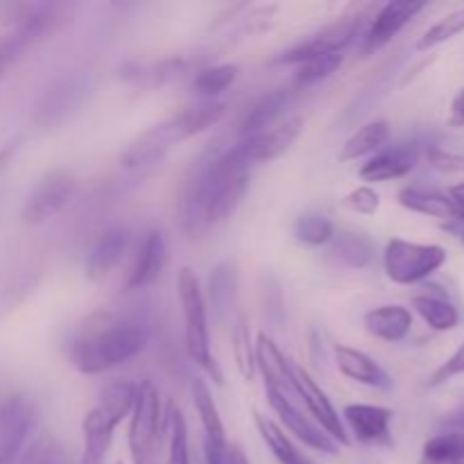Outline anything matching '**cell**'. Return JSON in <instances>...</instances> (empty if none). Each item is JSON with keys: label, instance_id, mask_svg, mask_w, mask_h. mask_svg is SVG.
<instances>
[{"label": "cell", "instance_id": "43", "mask_svg": "<svg viewBox=\"0 0 464 464\" xmlns=\"http://www.w3.org/2000/svg\"><path fill=\"white\" fill-rule=\"evenodd\" d=\"M451 125L464 127V91H460L451 102Z\"/></svg>", "mask_w": 464, "mask_h": 464}, {"label": "cell", "instance_id": "18", "mask_svg": "<svg viewBox=\"0 0 464 464\" xmlns=\"http://www.w3.org/2000/svg\"><path fill=\"white\" fill-rule=\"evenodd\" d=\"M168 263V238L161 229L145 231L139 249H136L134 263L127 275V290H143L152 285L163 275Z\"/></svg>", "mask_w": 464, "mask_h": 464}, {"label": "cell", "instance_id": "41", "mask_svg": "<svg viewBox=\"0 0 464 464\" xmlns=\"http://www.w3.org/2000/svg\"><path fill=\"white\" fill-rule=\"evenodd\" d=\"M460 374H464V343L458 347V352L453 353L447 362H442V367L430 376L429 388H438V385L447 383V381L456 379V376Z\"/></svg>", "mask_w": 464, "mask_h": 464}, {"label": "cell", "instance_id": "46", "mask_svg": "<svg viewBox=\"0 0 464 464\" xmlns=\"http://www.w3.org/2000/svg\"><path fill=\"white\" fill-rule=\"evenodd\" d=\"M229 462L231 464H249L247 456L243 453V449L238 444H231V451H229Z\"/></svg>", "mask_w": 464, "mask_h": 464}, {"label": "cell", "instance_id": "23", "mask_svg": "<svg viewBox=\"0 0 464 464\" xmlns=\"http://www.w3.org/2000/svg\"><path fill=\"white\" fill-rule=\"evenodd\" d=\"M399 204L406 207L408 211L421 213V216H430L438 218V220L447 222L460 220L464 218L460 211H458L456 204L451 202L449 195H444L442 190L430 188V186H420V184H411L406 188L399 190Z\"/></svg>", "mask_w": 464, "mask_h": 464}, {"label": "cell", "instance_id": "30", "mask_svg": "<svg viewBox=\"0 0 464 464\" xmlns=\"http://www.w3.org/2000/svg\"><path fill=\"white\" fill-rule=\"evenodd\" d=\"M236 288H238V275H236V267L231 263H220L216 266V270L208 276V299H211V306L216 311V315L225 317V313L229 311L231 304H234Z\"/></svg>", "mask_w": 464, "mask_h": 464}, {"label": "cell", "instance_id": "47", "mask_svg": "<svg viewBox=\"0 0 464 464\" xmlns=\"http://www.w3.org/2000/svg\"><path fill=\"white\" fill-rule=\"evenodd\" d=\"M118 464H121V462H118Z\"/></svg>", "mask_w": 464, "mask_h": 464}, {"label": "cell", "instance_id": "9", "mask_svg": "<svg viewBox=\"0 0 464 464\" xmlns=\"http://www.w3.org/2000/svg\"><path fill=\"white\" fill-rule=\"evenodd\" d=\"M361 14L358 16H344L340 21L331 23V25L322 27L315 34L306 36L299 44L284 50L275 59V63H281V66H297V63L306 62V59L320 57V54L344 53V48L356 39L358 30H361Z\"/></svg>", "mask_w": 464, "mask_h": 464}, {"label": "cell", "instance_id": "38", "mask_svg": "<svg viewBox=\"0 0 464 464\" xmlns=\"http://www.w3.org/2000/svg\"><path fill=\"white\" fill-rule=\"evenodd\" d=\"M18 464H66V456L53 435H41L25 453H21Z\"/></svg>", "mask_w": 464, "mask_h": 464}, {"label": "cell", "instance_id": "1", "mask_svg": "<svg viewBox=\"0 0 464 464\" xmlns=\"http://www.w3.org/2000/svg\"><path fill=\"white\" fill-rule=\"evenodd\" d=\"M247 188L249 163L240 145L208 150L193 163L181 188V225L190 236L222 225L234 216Z\"/></svg>", "mask_w": 464, "mask_h": 464}, {"label": "cell", "instance_id": "11", "mask_svg": "<svg viewBox=\"0 0 464 464\" xmlns=\"http://www.w3.org/2000/svg\"><path fill=\"white\" fill-rule=\"evenodd\" d=\"M293 376L304 408H306L308 415L313 417V421H315L338 447H349L352 440H349L347 429L343 426V420H340L338 411L334 408L331 399L326 397L324 390L315 383V379H313L304 367L293 365Z\"/></svg>", "mask_w": 464, "mask_h": 464}, {"label": "cell", "instance_id": "15", "mask_svg": "<svg viewBox=\"0 0 464 464\" xmlns=\"http://www.w3.org/2000/svg\"><path fill=\"white\" fill-rule=\"evenodd\" d=\"M267 401H270L272 411L279 415V420L284 421L285 429L293 435H297L299 442H304L306 447L315 449V451L326 453V456H335L340 451L338 444L320 429V426L313 421V417L308 415L304 403L290 401V399L279 397V394L267 392Z\"/></svg>", "mask_w": 464, "mask_h": 464}, {"label": "cell", "instance_id": "20", "mask_svg": "<svg viewBox=\"0 0 464 464\" xmlns=\"http://www.w3.org/2000/svg\"><path fill=\"white\" fill-rule=\"evenodd\" d=\"M130 247V231L122 225L107 227L86 252V279L102 281L121 263Z\"/></svg>", "mask_w": 464, "mask_h": 464}, {"label": "cell", "instance_id": "19", "mask_svg": "<svg viewBox=\"0 0 464 464\" xmlns=\"http://www.w3.org/2000/svg\"><path fill=\"white\" fill-rule=\"evenodd\" d=\"M420 157L421 148L415 140L381 148L379 152L367 159V163H362L361 177L365 181L399 179V177H406L415 170V166L420 163Z\"/></svg>", "mask_w": 464, "mask_h": 464}, {"label": "cell", "instance_id": "17", "mask_svg": "<svg viewBox=\"0 0 464 464\" xmlns=\"http://www.w3.org/2000/svg\"><path fill=\"white\" fill-rule=\"evenodd\" d=\"M304 130V121L299 116L285 118L284 122H276L270 130L261 131L256 136H249V139H240L238 145L243 150L245 159H247L249 166L263 161H272V159L281 157L285 150H290V145L299 139Z\"/></svg>", "mask_w": 464, "mask_h": 464}, {"label": "cell", "instance_id": "24", "mask_svg": "<svg viewBox=\"0 0 464 464\" xmlns=\"http://www.w3.org/2000/svg\"><path fill=\"white\" fill-rule=\"evenodd\" d=\"M362 324H365L367 334L383 343H401L411 334L412 315L408 308L399 306V304H385V306L367 311Z\"/></svg>", "mask_w": 464, "mask_h": 464}, {"label": "cell", "instance_id": "27", "mask_svg": "<svg viewBox=\"0 0 464 464\" xmlns=\"http://www.w3.org/2000/svg\"><path fill=\"white\" fill-rule=\"evenodd\" d=\"M331 254L347 267H367L374 258V245L365 234L358 231H340L331 240Z\"/></svg>", "mask_w": 464, "mask_h": 464}, {"label": "cell", "instance_id": "28", "mask_svg": "<svg viewBox=\"0 0 464 464\" xmlns=\"http://www.w3.org/2000/svg\"><path fill=\"white\" fill-rule=\"evenodd\" d=\"M390 139V125L388 121H372L362 125L347 143L343 145L340 152V161H353V159L367 157V154H376Z\"/></svg>", "mask_w": 464, "mask_h": 464}, {"label": "cell", "instance_id": "25", "mask_svg": "<svg viewBox=\"0 0 464 464\" xmlns=\"http://www.w3.org/2000/svg\"><path fill=\"white\" fill-rule=\"evenodd\" d=\"M254 424H256L258 435H261L263 442L267 444L272 456H275L281 464H311V460L290 442L288 435H285L284 430H281V426L276 424V421H272L270 417L261 415V412H254Z\"/></svg>", "mask_w": 464, "mask_h": 464}, {"label": "cell", "instance_id": "37", "mask_svg": "<svg viewBox=\"0 0 464 464\" xmlns=\"http://www.w3.org/2000/svg\"><path fill=\"white\" fill-rule=\"evenodd\" d=\"M462 32H464V7L447 14L442 21H438L435 25H430L429 30L421 34V39L417 41L415 48L420 50V53H426V50H433V48H438V45L447 44V41H451L453 36L462 34Z\"/></svg>", "mask_w": 464, "mask_h": 464}, {"label": "cell", "instance_id": "10", "mask_svg": "<svg viewBox=\"0 0 464 464\" xmlns=\"http://www.w3.org/2000/svg\"><path fill=\"white\" fill-rule=\"evenodd\" d=\"M36 424V408L21 394L0 399V464H14Z\"/></svg>", "mask_w": 464, "mask_h": 464}, {"label": "cell", "instance_id": "29", "mask_svg": "<svg viewBox=\"0 0 464 464\" xmlns=\"http://www.w3.org/2000/svg\"><path fill=\"white\" fill-rule=\"evenodd\" d=\"M238 77V66L234 63H213V66H204L195 72L193 77V91L207 100H213L216 95L225 93Z\"/></svg>", "mask_w": 464, "mask_h": 464}, {"label": "cell", "instance_id": "45", "mask_svg": "<svg viewBox=\"0 0 464 464\" xmlns=\"http://www.w3.org/2000/svg\"><path fill=\"white\" fill-rule=\"evenodd\" d=\"M444 229L449 231V234L451 236H456L458 240H460L462 243V247H464V218H460V220H453V222H447V225H442Z\"/></svg>", "mask_w": 464, "mask_h": 464}, {"label": "cell", "instance_id": "5", "mask_svg": "<svg viewBox=\"0 0 464 464\" xmlns=\"http://www.w3.org/2000/svg\"><path fill=\"white\" fill-rule=\"evenodd\" d=\"M177 290H179V304L184 311V338L188 358L198 367H202L216 383H222V372L218 367L211 352V334H208L207 302L199 288V281L190 267H181L177 276Z\"/></svg>", "mask_w": 464, "mask_h": 464}, {"label": "cell", "instance_id": "22", "mask_svg": "<svg viewBox=\"0 0 464 464\" xmlns=\"http://www.w3.org/2000/svg\"><path fill=\"white\" fill-rule=\"evenodd\" d=\"M334 356L335 365L347 379L376 390H392V376L374 358L367 356L365 352H358V349L347 347V344H335Z\"/></svg>", "mask_w": 464, "mask_h": 464}, {"label": "cell", "instance_id": "21", "mask_svg": "<svg viewBox=\"0 0 464 464\" xmlns=\"http://www.w3.org/2000/svg\"><path fill=\"white\" fill-rule=\"evenodd\" d=\"M295 95H297L295 86H281V89H275L258 98L240 121V139H249V136H256L275 127L276 121L285 113V109L295 102Z\"/></svg>", "mask_w": 464, "mask_h": 464}, {"label": "cell", "instance_id": "44", "mask_svg": "<svg viewBox=\"0 0 464 464\" xmlns=\"http://www.w3.org/2000/svg\"><path fill=\"white\" fill-rule=\"evenodd\" d=\"M449 198H451V202L456 204L458 211L464 216V184L451 186V188H449Z\"/></svg>", "mask_w": 464, "mask_h": 464}, {"label": "cell", "instance_id": "40", "mask_svg": "<svg viewBox=\"0 0 464 464\" xmlns=\"http://www.w3.org/2000/svg\"><path fill=\"white\" fill-rule=\"evenodd\" d=\"M426 159H429L430 166L440 172H449V175H453V172H464L462 154L449 152V150L438 148V145H433V148L426 150Z\"/></svg>", "mask_w": 464, "mask_h": 464}, {"label": "cell", "instance_id": "34", "mask_svg": "<svg viewBox=\"0 0 464 464\" xmlns=\"http://www.w3.org/2000/svg\"><path fill=\"white\" fill-rule=\"evenodd\" d=\"M190 392H193V403H195V411H198L199 421L204 426V435L207 438H227L225 433V426H222L220 420V412H218L216 401L211 397V390L208 385L204 383L202 379H195L193 385H190Z\"/></svg>", "mask_w": 464, "mask_h": 464}, {"label": "cell", "instance_id": "16", "mask_svg": "<svg viewBox=\"0 0 464 464\" xmlns=\"http://www.w3.org/2000/svg\"><path fill=\"white\" fill-rule=\"evenodd\" d=\"M75 186V179L66 172H53V175L44 177L27 198L25 208H23V220L27 225H39V222L53 218L72 198Z\"/></svg>", "mask_w": 464, "mask_h": 464}, {"label": "cell", "instance_id": "26", "mask_svg": "<svg viewBox=\"0 0 464 464\" xmlns=\"http://www.w3.org/2000/svg\"><path fill=\"white\" fill-rule=\"evenodd\" d=\"M412 306L420 313L421 320L430 326L433 331H451L456 329L458 322H460V313L458 308L449 302L444 295H415L412 297Z\"/></svg>", "mask_w": 464, "mask_h": 464}, {"label": "cell", "instance_id": "7", "mask_svg": "<svg viewBox=\"0 0 464 464\" xmlns=\"http://www.w3.org/2000/svg\"><path fill=\"white\" fill-rule=\"evenodd\" d=\"M447 249L440 245H421L392 238L385 245L383 267L390 281L399 285H412L429 279L447 263Z\"/></svg>", "mask_w": 464, "mask_h": 464}, {"label": "cell", "instance_id": "39", "mask_svg": "<svg viewBox=\"0 0 464 464\" xmlns=\"http://www.w3.org/2000/svg\"><path fill=\"white\" fill-rule=\"evenodd\" d=\"M344 207L352 208L353 213H361V216H374L381 207V198L370 186H358L344 198Z\"/></svg>", "mask_w": 464, "mask_h": 464}, {"label": "cell", "instance_id": "33", "mask_svg": "<svg viewBox=\"0 0 464 464\" xmlns=\"http://www.w3.org/2000/svg\"><path fill=\"white\" fill-rule=\"evenodd\" d=\"M421 464H464V433H440L424 444Z\"/></svg>", "mask_w": 464, "mask_h": 464}, {"label": "cell", "instance_id": "2", "mask_svg": "<svg viewBox=\"0 0 464 464\" xmlns=\"http://www.w3.org/2000/svg\"><path fill=\"white\" fill-rule=\"evenodd\" d=\"M150 343L145 317L130 311H95L75 326L68 358L82 374H102L139 356Z\"/></svg>", "mask_w": 464, "mask_h": 464}, {"label": "cell", "instance_id": "42", "mask_svg": "<svg viewBox=\"0 0 464 464\" xmlns=\"http://www.w3.org/2000/svg\"><path fill=\"white\" fill-rule=\"evenodd\" d=\"M229 442L227 438H207L204 435V462L207 464H231L229 462Z\"/></svg>", "mask_w": 464, "mask_h": 464}, {"label": "cell", "instance_id": "12", "mask_svg": "<svg viewBox=\"0 0 464 464\" xmlns=\"http://www.w3.org/2000/svg\"><path fill=\"white\" fill-rule=\"evenodd\" d=\"M89 89L91 77L84 75V72H71V75L59 77L53 86H48V91L41 98L39 107H36V122L57 125V122L66 121L84 102Z\"/></svg>", "mask_w": 464, "mask_h": 464}, {"label": "cell", "instance_id": "6", "mask_svg": "<svg viewBox=\"0 0 464 464\" xmlns=\"http://www.w3.org/2000/svg\"><path fill=\"white\" fill-rule=\"evenodd\" d=\"M163 433H168L163 420L161 394L152 381L139 383L134 411L130 415V453L134 464H159L161 462Z\"/></svg>", "mask_w": 464, "mask_h": 464}, {"label": "cell", "instance_id": "36", "mask_svg": "<svg viewBox=\"0 0 464 464\" xmlns=\"http://www.w3.org/2000/svg\"><path fill=\"white\" fill-rule=\"evenodd\" d=\"M231 347H234V358L238 372L243 374V379L252 381L256 374V347L252 344V334H249V326L245 315L238 317L234 326V335H231Z\"/></svg>", "mask_w": 464, "mask_h": 464}, {"label": "cell", "instance_id": "4", "mask_svg": "<svg viewBox=\"0 0 464 464\" xmlns=\"http://www.w3.org/2000/svg\"><path fill=\"white\" fill-rule=\"evenodd\" d=\"M136 394H139V383L131 381H113L100 390L98 403L86 412L82 421L84 451L80 464H104L118 424L134 411Z\"/></svg>", "mask_w": 464, "mask_h": 464}, {"label": "cell", "instance_id": "13", "mask_svg": "<svg viewBox=\"0 0 464 464\" xmlns=\"http://www.w3.org/2000/svg\"><path fill=\"white\" fill-rule=\"evenodd\" d=\"M424 9L426 3H415V0H392V3H385L374 14L370 27L362 34V54L367 57V54L376 53L385 44H390Z\"/></svg>", "mask_w": 464, "mask_h": 464}, {"label": "cell", "instance_id": "3", "mask_svg": "<svg viewBox=\"0 0 464 464\" xmlns=\"http://www.w3.org/2000/svg\"><path fill=\"white\" fill-rule=\"evenodd\" d=\"M227 107L216 100H207L195 107L184 109V111L175 113L172 118L163 121L161 125H154L152 130L145 131L143 136L134 140L130 148L122 152L121 163L125 168H145L159 163L166 157L168 150L172 145L181 143V140L190 139L195 134H202L208 127L218 125L225 116Z\"/></svg>", "mask_w": 464, "mask_h": 464}, {"label": "cell", "instance_id": "8", "mask_svg": "<svg viewBox=\"0 0 464 464\" xmlns=\"http://www.w3.org/2000/svg\"><path fill=\"white\" fill-rule=\"evenodd\" d=\"M63 5H23L18 7L16 27L0 39V72L7 71L30 45L44 39L62 21Z\"/></svg>", "mask_w": 464, "mask_h": 464}, {"label": "cell", "instance_id": "32", "mask_svg": "<svg viewBox=\"0 0 464 464\" xmlns=\"http://www.w3.org/2000/svg\"><path fill=\"white\" fill-rule=\"evenodd\" d=\"M293 234L299 243L311 245V247H320V245H329L335 236V225L329 216L317 211L302 213L295 220Z\"/></svg>", "mask_w": 464, "mask_h": 464}, {"label": "cell", "instance_id": "31", "mask_svg": "<svg viewBox=\"0 0 464 464\" xmlns=\"http://www.w3.org/2000/svg\"><path fill=\"white\" fill-rule=\"evenodd\" d=\"M344 62L343 53H331V54H320V57H311L306 62L297 63V71L293 75V86L297 91L308 89V86H315L320 82H324L326 77L334 75Z\"/></svg>", "mask_w": 464, "mask_h": 464}, {"label": "cell", "instance_id": "35", "mask_svg": "<svg viewBox=\"0 0 464 464\" xmlns=\"http://www.w3.org/2000/svg\"><path fill=\"white\" fill-rule=\"evenodd\" d=\"M166 426H168V456L166 464H190L188 453V429H186V420L170 403L166 412Z\"/></svg>", "mask_w": 464, "mask_h": 464}, {"label": "cell", "instance_id": "14", "mask_svg": "<svg viewBox=\"0 0 464 464\" xmlns=\"http://www.w3.org/2000/svg\"><path fill=\"white\" fill-rule=\"evenodd\" d=\"M344 424L349 426L353 438L370 447H390L392 444V420L394 411L372 403H349L343 411Z\"/></svg>", "mask_w": 464, "mask_h": 464}]
</instances>
